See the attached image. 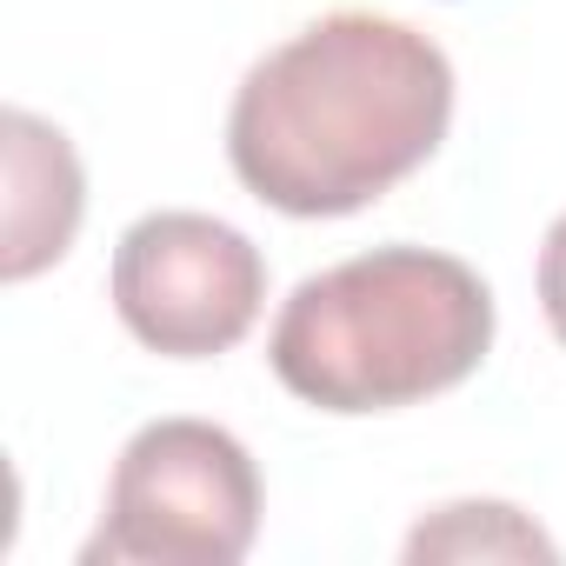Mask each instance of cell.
I'll return each instance as SVG.
<instances>
[{
	"label": "cell",
	"mask_w": 566,
	"mask_h": 566,
	"mask_svg": "<svg viewBox=\"0 0 566 566\" xmlns=\"http://www.w3.org/2000/svg\"><path fill=\"white\" fill-rule=\"evenodd\" d=\"M493 347L486 280L433 247H374L301 280L266 360L321 413H394L460 387Z\"/></svg>",
	"instance_id": "cell-2"
},
{
	"label": "cell",
	"mask_w": 566,
	"mask_h": 566,
	"mask_svg": "<svg viewBox=\"0 0 566 566\" xmlns=\"http://www.w3.org/2000/svg\"><path fill=\"white\" fill-rule=\"evenodd\" d=\"M260 533L253 453L213 420H154L127 440L87 566H233Z\"/></svg>",
	"instance_id": "cell-3"
},
{
	"label": "cell",
	"mask_w": 566,
	"mask_h": 566,
	"mask_svg": "<svg viewBox=\"0 0 566 566\" xmlns=\"http://www.w3.org/2000/svg\"><path fill=\"white\" fill-rule=\"evenodd\" d=\"M539 307H546L553 340L566 347V213L546 227V247H539Z\"/></svg>",
	"instance_id": "cell-7"
},
{
	"label": "cell",
	"mask_w": 566,
	"mask_h": 566,
	"mask_svg": "<svg viewBox=\"0 0 566 566\" xmlns=\"http://www.w3.org/2000/svg\"><path fill=\"white\" fill-rule=\"evenodd\" d=\"M453 120L447 54L387 14H327L273 48L233 94L227 160L253 200L340 220L420 174Z\"/></svg>",
	"instance_id": "cell-1"
},
{
	"label": "cell",
	"mask_w": 566,
	"mask_h": 566,
	"mask_svg": "<svg viewBox=\"0 0 566 566\" xmlns=\"http://www.w3.org/2000/svg\"><path fill=\"white\" fill-rule=\"evenodd\" d=\"M407 559L413 566H427V559H553V539L520 506L460 500V506H440L433 520L413 526Z\"/></svg>",
	"instance_id": "cell-6"
},
{
	"label": "cell",
	"mask_w": 566,
	"mask_h": 566,
	"mask_svg": "<svg viewBox=\"0 0 566 566\" xmlns=\"http://www.w3.org/2000/svg\"><path fill=\"white\" fill-rule=\"evenodd\" d=\"M260 301V247L213 213H147L114 247V314L167 360H213L240 347Z\"/></svg>",
	"instance_id": "cell-4"
},
{
	"label": "cell",
	"mask_w": 566,
	"mask_h": 566,
	"mask_svg": "<svg viewBox=\"0 0 566 566\" xmlns=\"http://www.w3.org/2000/svg\"><path fill=\"white\" fill-rule=\"evenodd\" d=\"M0 134H8V253H0V273L34 280L67 253L81 227V160L61 127L21 107L0 120Z\"/></svg>",
	"instance_id": "cell-5"
}]
</instances>
